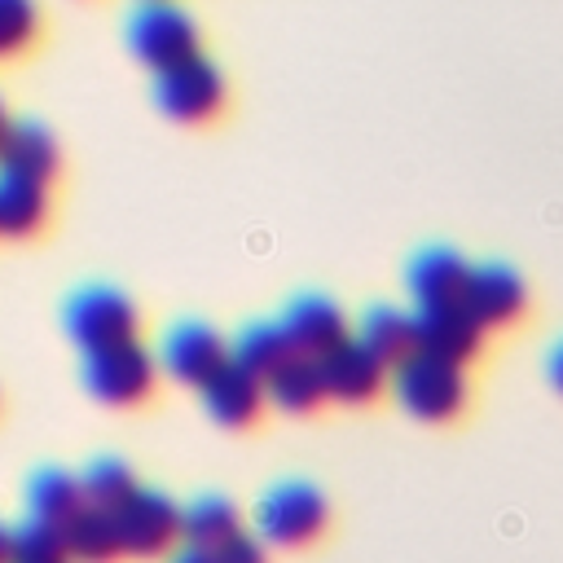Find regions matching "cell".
Returning a JSON list of instances; mask_svg holds the SVG:
<instances>
[{
	"label": "cell",
	"instance_id": "cell-25",
	"mask_svg": "<svg viewBox=\"0 0 563 563\" xmlns=\"http://www.w3.org/2000/svg\"><path fill=\"white\" fill-rule=\"evenodd\" d=\"M40 35V4L35 0H0V62L31 48Z\"/></svg>",
	"mask_w": 563,
	"mask_h": 563
},
{
	"label": "cell",
	"instance_id": "cell-19",
	"mask_svg": "<svg viewBox=\"0 0 563 563\" xmlns=\"http://www.w3.org/2000/svg\"><path fill=\"white\" fill-rule=\"evenodd\" d=\"M84 506H88V501H84L79 475L62 471V466H40V471L26 479V515H31V519H44V523L66 528Z\"/></svg>",
	"mask_w": 563,
	"mask_h": 563
},
{
	"label": "cell",
	"instance_id": "cell-30",
	"mask_svg": "<svg viewBox=\"0 0 563 563\" xmlns=\"http://www.w3.org/2000/svg\"><path fill=\"white\" fill-rule=\"evenodd\" d=\"M4 128H9V110H4V97H0V136H4Z\"/></svg>",
	"mask_w": 563,
	"mask_h": 563
},
{
	"label": "cell",
	"instance_id": "cell-26",
	"mask_svg": "<svg viewBox=\"0 0 563 563\" xmlns=\"http://www.w3.org/2000/svg\"><path fill=\"white\" fill-rule=\"evenodd\" d=\"M216 563H268V545L255 532H238L216 550Z\"/></svg>",
	"mask_w": 563,
	"mask_h": 563
},
{
	"label": "cell",
	"instance_id": "cell-6",
	"mask_svg": "<svg viewBox=\"0 0 563 563\" xmlns=\"http://www.w3.org/2000/svg\"><path fill=\"white\" fill-rule=\"evenodd\" d=\"M136 321H141V312L119 286H79V290H70V299L62 308V325L79 352L136 339Z\"/></svg>",
	"mask_w": 563,
	"mask_h": 563
},
{
	"label": "cell",
	"instance_id": "cell-10",
	"mask_svg": "<svg viewBox=\"0 0 563 563\" xmlns=\"http://www.w3.org/2000/svg\"><path fill=\"white\" fill-rule=\"evenodd\" d=\"M321 361V378H325V396L339 405H369L378 400V391L391 383V365L378 361L356 334H347L343 343H334Z\"/></svg>",
	"mask_w": 563,
	"mask_h": 563
},
{
	"label": "cell",
	"instance_id": "cell-24",
	"mask_svg": "<svg viewBox=\"0 0 563 563\" xmlns=\"http://www.w3.org/2000/svg\"><path fill=\"white\" fill-rule=\"evenodd\" d=\"M13 563H70L66 528L26 515V519L13 528Z\"/></svg>",
	"mask_w": 563,
	"mask_h": 563
},
{
	"label": "cell",
	"instance_id": "cell-16",
	"mask_svg": "<svg viewBox=\"0 0 563 563\" xmlns=\"http://www.w3.org/2000/svg\"><path fill=\"white\" fill-rule=\"evenodd\" d=\"M48 224V185L0 167V238H35Z\"/></svg>",
	"mask_w": 563,
	"mask_h": 563
},
{
	"label": "cell",
	"instance_id": "cell-14",
	"mask_svg": "<svg viewBox=\"0 0 563 563\" xmlns=\"http://www.w3.org/2000/svg\"><path fill=\"white\" fill-rule=\"evenodd\" d=\"M282 325L290 334V343L303 352V356H325L334 343L347 339V317L343 308L321 295V290H303L295 295L286 308H282Z\"/></svg>",
	"mask_w": 563,
	"mask_h": 563
},
{
	"label": "cell",
	"instance_id": "cell-3",
	"mask_svg": "<svg viewBox=\"0 0 563 563\" xmlns=\"http://www.w3.org/2000/svg\"><path fill=\"white\" fill-rule=\"evenodd\" d=\"M330 523V501L308 479H282L255 501V537L277 550L312 545Z\"/></svg>",
	"mask_w": 563,
	"mask_h": 563
},
{
	"label": "cell",
	"instance_id": "cell-17",
	"mask_svg": "<svg viewBox=\"0 0 563 563\" xmlns=\"http://www.w3.org/2000/svg\"><path fill=\"white\" fill-rule=\"evenodd\" d=\"M356 339L387 365H400L405 356L418 352V330H413V312L396 308V303H369L356 321Z\"/></svg>",
	"mask_w": 563,
	"mask_h": 563
},
{
	"label": "cell",
	"instance_id": "cell-1",
	"mask_svg": "<svg viewBox=\"0 0 563 563\" xmlns=\"http://www.w3.org/2000/svg\"><path fill=\"white\" fill-rule=\"evenodd\" d=\"M387 387H391L396 405L418 422H453L471 396L466 365H453V361H440L427 352H413L400 365H391Z\"/></svg>",
	"mask_w": 563,
	"mask_h": 563
},
{
	"label": "cell",
	"instance_id": "cell-4",
	"mask_svg": "<svg viewBox=\"0 0 563 563\" xmlns=\"http://www.w3.org/2000/svg\"><path fill=\"white\" fill-rule=\"evenodd\" d=\"M150 97H154V106H158L167 119H176V123H207V119H216V114L224 110L229 88H224L220 66H216L211 57L194 53V57H185V62H172V66L154 70Z\"/></svg>",
	"mask_w": 563,
	"mask_h": 563
},
{
	"label": "cell",
	"instance_id": "cell-11",
	"mask_svg": "<svg viewBox=\"0 0 563 563\" xmlns=\"http://www.w3.org/2000/svg\"><path fill=\"white\" fill-rule=\"evenodd\" d=\"M198 400L202 409L211 413V422L229 427V431H242L251 422H260L264 405H268V387L260 374H251L246 365H238L233 356L198 387Z\"/></svg>",
	"mask_w": 563,
	"mask_h": 563
},
{
	"label": "cell",
	"instance_id": "cell-18",
	"mask_svg": "<svg viewBox=\"0 0 563 563\" xmlns=\"http://www.w3.org/2000/svg\"><path fill=\"white\" fill-rule=\"evenodd\" d=\"M229 356L238 365H246L260 378H273L290 356H299V347L290 343L282 321H246L233 339H229Z\"/></svg>",
	"mask_w": 563,
	"mask_h": 563
},
{
	"label": "cell",
	"instance_id": "cell-27",
	"mask_svg": "<svg viewBox=\"0 0 563 563\" xmlns=\"http://www.w3.org/2000/svg\"><path fill=\"white\" fill-rule=\"evenodd\" d=\"M545 378H550V387L563 396V339H554L550 352H545Z\"/></svg>",
	"mask_w": 563,
	"mask_h": 563
},
{
	"label": "cell",
	"instance_id": "cell-7",
	"mask_svg": "<svg viewBox=\"0 0 563 563\" xmlns=\"http://www.w3.org/2000/svg\"><path fill=\"white\" fill-rule=\"evenodd\" d=\"M114 528H119L123 559H167L176 541H185L180 506L167 493L141 488V484L123 506H114Z\"/></svg>",
	"mask_w": 563,
	"mask_h": 563
},
{
	"label": "cell",
	"instance_id": "cell-12",
	"mask_svg": "<svg viewBox=\"0 0 563 563\" xmlns=\"http://www.w3.org/2000/svg\"><path fill=\"white\" fill-rule=\"evenodd\" d=\"M413 330H418V352L466 365L479 356L484 347V325L466 312L462 299L453 303H431V308H413Z\"/></svg>",
	"mask_w": 563,
	"mask_h": 563
},
{
	"label": "cell",
	"instance_id": "cell-8",
	"mask_svg": "<svg viewBox=\"0 0 563 563\" xmlns=\"http://www.w3.org/2000/svg\"><path fill=\"white\" fill-rule=\"evenodd\" d=\"M154 356L167 378H176L185 387H202L229 361V343L216 325H207L198 317H176L172 325H163Z\"/></svg>",
	"mask_w": 563,
	"mask_h": 563
},
{
	"label": "cell",
	"instance_id": "cell-28",
	"mask_svg": "<svg viewBox=\"0 0 563 563\" xmlns=\"http://www.w3.org/2000/svg\"><path fill=\"white\" fill-rule=\"evenodd\" d=\"M167 563H216V550H202V545H176L167 554Z\"/></svg>",
	"mask_w": 563,
	"mask_h": 563
},
{
	"label": "cell",
	"instance_id": "cell-22",
	"mask_svg": "<svg viewBox=\"0 0 563 563\" xmlns=\"http://www.w3.org/2000/svg\"><path fill=\"white\" fill-rule=\"evenodd\" d=\"M66 545L75 563H114L123 559L119 550V528H114V510L101 506H84L70 523H66Z\"/></svg>",
	"mask_w": 563,
	"mask_h": 563
},
{
	"label": "cell",
	"instance_id": "cell-15",
	"mask_svg": "<svg viewBox=\"0 0 563 563\" xmlns=\"http://www.w3.org/2000/svg\"><path fill=\"white\" fill-rule=\"evenodd\" d=\"M0 167L48 185L57 176V167H62L53 132L44 123H35V119H9V128L0 136Z\"/></svg>",
	"mask_w": 563,
	"mask_h": 563
},
{
	"label": "cell",
	"instance_id": "cell-9",
	"mask_svg": "<svg viewBox=\"0 0 563 563\" xmlns=\"http://www.w3.org/2000/svg\"><path fill=\"white\" fill-rule=\"evenodd\" d=\"M462 303H466V312L484 330H501V325H515L523 317V308H528V282L506 260H479L466 273Z\"/></svg>",
	"mask_w": 563,
	"mask_h": 563
},
{
	"label": "cell",
	"instance_id": "cell-23",
	"mask_svg": "<svg viewBox=\"0 0 563 563\" xmlns=\"http://www.w3.org/2000/svg\"><path fill=\"white\" fill-rule=\"evenodd\" d=\"M79 488H84V501L88 506H101V510H114L123 506L132 493H136V479H132V466L114 453H101L92 457L84 471H79Z\"/></svg>",
	"mask_w": 563,
	"mask_h": 563
},
{
	"label": "cell",
	"instance_id": "cell-29",
	"mask_svg": "<svg viewBox=\"0 0 563 563\" xmlns=\"http://www.w3.org/2000/svg\"><path fill=\"white\" fill-rule=\"evenodd\" d=\"M0 563H13V528L0 523Z\"/></svg>",
	"mask_w": 563,
	"mask_h": 563
},
{
	"label": "cell",
	"instance_id": "cell-2",
	"mask_svg": "<svg viewBox=\"0 0 563 563\" xmlns=\"http://www.w3.org/2000/svg\"><path fill=\"white\" fill-rule=\"evenodd\" d=\"M158 374H163L158 356L141 339H123V343L92 347L79 356V383L88 387L92 400H101L110 409H132V405L150 400Z\"/></svg>",
	"mask_w": 563,
	"mask_h": 563
},
{
	"label": "cell",
	"instance_id": "cell-13",
	"mask_svg": "<svg viewBox=\"0 0 563 563\" xmlns=\"http://www.w3.org/2000/svg\"><path fill=\"white\" fill-rule=\"evenodd\" d=\"M466 273L471 264L444 246V242H431V246H418L405 264V286L413 295V308H431V303H453L462 299V286H466Z\"/></svg>",
	"mask_w": 563,
	"mask_h": 563
},
{
	"label": "cell",
	"instance_id": "cell-21",
	"mask_svg": "<svg viewBox=\"0 0 563 563\" xmlns=\"http://www.w3.org/2000/svg\"><path fill=\"white\" fill-rule=\"evenodd\" d=\"M268 387V405H277L282 413H312L325 396V378H321V361L317 356H290L273 378H264Z\"/></svg>",
	"mask_w": 563,
	"mask_h": 563
},
{
	"label": "cell",
	"instance_id": "cell-5",
	"mask_svg": "<svg viewBox=\"0 0 563 563\" xmlns=\"http://www.w3.org/2000/svg\"><path fill=\"white\" fill-rule=\"evenodd\" d=\"M123 35L136 62H145L150 70H163L172 62H185L198 53V22L172 4V0H141L128 9L123 18Z\"/></svg>",
	"mask_w": 563,
	"mask_h": 563
},
{
	"label": "cell",
	"instance_id": "cell-20",
	"mask_svg": "<svg viewBox=\"0 0 563 563\" xmlns=\"http://www.w3.org/2000/svg\"><path fill=\"white\" fill-rule=\"evenodd\" d=\"M180 532H185V545L220 550L242 532V515L224 493H198L189 506H180Z\"/></svg>",
	"mask_w": 563,
	"mask_h": 563
}]
</instances>
